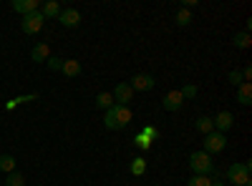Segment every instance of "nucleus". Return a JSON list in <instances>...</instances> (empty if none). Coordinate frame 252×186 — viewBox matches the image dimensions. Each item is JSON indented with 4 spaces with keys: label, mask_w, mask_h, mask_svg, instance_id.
<instances>
[{
    "label": "nucleus",
    "mask_w": 252,
    "mask_h": 186,
    "mask_svg": "<svg viewBox=\"0 0 252 186\" xmlns=\"http://www.w3.org/2000/svg\"><path fill=\"white\" fill-rule=\"evenodd\" d=\"M134 113L129 106H111L106 113H103V126L109 131H119V129H126L131 123Z\"/></svg>",
    "instance_id": "obj_1"
},
{
    "label": "nucleus",
    "mask_w": 252,
    "mask_h": 186,
    "mask_svg": "<svg viewBox=\"0 0 252 186\" xmlns=\"http://www.w3.org/2000/svg\"><path fill=\"white\" fill-rule=\"evenodd\" d=\"M189 166H192V171H194V174H199V176H212V174L217 171V169H215L212 156L204 154V151H194V154H189Z\"/></svg>",
    "instance_id": "obj_2"
},
{
    "label": "nucleus",
    "mask_w": 252,
    "mask_h": 186,
    "mask_svg": "<svg viewBox=\"0 0 252 186\" xmlns=\"http://www.w3.org/2000/svg\"><path fill=\"white\" fill-rule=\"evenodd\" d=\"M250 171H252L250 161H235L232 166L227 169V181L235 184V186H245L250 181Z\"/></svg>",
    "instance_id": "obj_3"
},
{
    "label": "nucleus",
    "mask_w": 252,
    "mask_h": 186,
    "mask_svg": "<svg viewBox=\"0 0 252 186\" xmlns=\"http://www.w3.org/2000/svg\"><path fill=\"white\" fill-rule=\"evenodd\" d=\"M227 149V136L224 133H220V131H212V133H207L204 136V154H220V151H224Z\"/></svg>",
    "instance_id": "obj_4"
},
{
    "label": "nucleus",
    "mask_w": 252,
    "mask_h": 186,
    "mask_svg": "<svg viewBox=\"0 0 252 186\" xmlns=\"http://www.w3.org/2000/svg\"><path fill=\"white\" fill-rule=\"evenodd\" d=\"M43 23H46V18L40 15V10H35V13H31V15H23V20H20V28H23V33H28V35H35V33L43 30Z\"/></svg>",
    "instance_id": "obj_5"
},
{
    "label": "nucleus",
    "mask_w": 252,
    "mask_h": 186,
    "mask_svg": "<svg viewBox=\"0 0 252 186\" xmlns=\"http://www.w3.org/2000/svg\"><path fill=\"white\" fill-rule=\"evenodd\" d=\"M129 86H131V91L146 93V91H152V88L157 86V80H154V76H149V73H136V76L129 80Z\"/></svg>",
    "instance_id": "obj_6"
},
{
    "label": "nucleus",
    "mask_w": 252,
    "mask_h": 186,
    "mask_svg": "<svg viewBox=\"0 0 252 186\" xmlns=\"http://www.w3.org/2000/svg\"><path fill=\"white\" fill-rule=\"evenodd\" d=\"M111 96H114L116 106H129L131 98H134V91H131L129 83H116V88L111 91Z\"/></svg>",
    "instance_id": "obj_7"
},
{
    "label": "nucleus",
    "mask_w": 252,
    "mask_h": 186,
    "mask_svg": "<svg viewBox=\"0 0 252 186\" xmlns=\"http://www.w3.org/2000/svg\"><path fill=\"white\" fill-rule=\"evenodd\" d=\"M212 123H215V131L227 133L229 129L235 126V116L229 113V111H220V113H217V118H212Z\"/></svg>",
    "instance_id": "obj_8"
},
{
    "label": "nucleus",
    "mask_w": 252,
    "mask_h": 186,
    "mask_svg": "<svg viewBox=\"0 0 252 186\" xmlns=\"http://www.w3.org/2000/svg\"><path fill=\"white\" fill-rule=\"evenodd\" d=\"M58 20H61V26H66V28H78L81 26V13L76 8H66V10H61Z\"/></svg>",
    "instance_id": "obj_9"
},
{
    "label": "nucleus",
    "mask_w": 252,
    "mask_h": 186,
    "mask_svg": "<svg viewBox=\"0 0 252 186\" xmlns=\"http://www.w3.org/2000/svg\"><path fill=\"white\" fill-rule=\"evenodd\" d=\"M161 106L166 108V111H179L182 106H184V98H182V93L179 91H169V93H166L164 98H161Z\"/></svg>",
    "instance_id": "obj_10"
},
{
    "label": "nucleus",
    "mask_w": 252,
    "mask_h": 186,
    "mask_svg": "<svg viewBox=\"0 0 252 186\" xmlns=\"http://www.w3.org/2000/svg\"><path fill=\"white\" fill-rule=\"evenodd\" d=\"M10 8L15 13H20V15H31V13H35L40 8V3H38V0H13Z\"/></svg>",
    "instance_id": "obj_11"
},
{
    "label": "nucleus",
    "mask_w": 252,
    "mask_h": 186,
    "mask_svg": "<svg viewBox=\"0 0 252 186\" xmlns=\"http://www.w3.org/2000/svg\"><path fill=\"white\" fill-rule=\"evenodd\" d=\"M38 10H40V15H43L46 20H48V18H58V15H61V5H58V0H46V3L40 5Z\"/></svg>",
    "instance_id": "obj_12"
},
{
    "label": "nucleus",
    "mask_w": 252,
    "mask_h": 186,
    "mask_svg": "<svg viewBox=\"0 0 252 186\" xmlns=\"http://www.w3.org/2000/svg\"><path fill=\"white\" fill-rule=\"evenodd\" d=\"M31 58L35 60V63H46V60L51 58V48H48V43H38V46L31 51Z\"/></svg>",
    "instance_id": "obj_13"
},
{
    "label": "nucleus",
    "mask_w": 252,
    "mask_h": 186,
    "mask_svg": "<svg viewBox=\"0 0 252 186\" xmlns=\"http://www.w3.org/2000/svg\"><path fill=\"white\" fill-rule=\"evenodd\" d=\"M194 129H197L202 136H207V133L215 131V123H212V118H209V116H199V118L194 121Z\"/></svg>",
    "instance_id": "obj_14"
},
{
    "label": "nucleus",
    "mask_w": 252,
    "mask_h": 186,
    "mask_svg": "<svg viewBox=\"0 0 252 186\" xmlns=\"http://www.w3.org/2000/svg\"><path fill=\"white\" fill-rule=\"evenodd\" d=\"M237 101L242 103V106H250L252 103V86L250 83H240L237 86Z\"/></svg>",
    "instance_id": "obj_15"
},
{
    "label": "nucleus",
    "mask_w": 252,
    "mask_h": 186,
    "mask_svg": "<svg viewBox=\"0 0 252 186\" xmlns=\"http://www.w3.org/2000/svg\"><path fill=\"white\" fill-rule=\"evenodd\" d=\"M111 106H116V103H114V96H111L109 91H103V93H98V96H96V108L109 111Z\"/></svg>",
    "instance_id": "obj_16"
},
{
    "label": "nucleus",
    "mask_w": 252,
    "mask_h": 186,
    "mask_svg": "<svg viewBox=\"0 0 252 186\" xmlns=\"http://www.w3.org/2000/svg\"><path fill=\"white\" fill-rule=\"evenodd\" d=\"M63 73H66L68 78H76V76H81V63L76 58H71V60H63V68H61Z\"/></svg>",
    "instance_id": "obj_17"
},
{
    "label": "nucleus",
    "mask_w": 252,
    "mask_h": 186,
    "mask_svg": "<svg viewBox=\"0 0 252 186\" xmlns=\"http://www.w3.org/2000/svg\"><path fill=\"white\" fill-rule=\"evenodd\" d=\"M129 169H131L134 176H144V174H146V159H144V156H136V159L131 161Z\"/></svg>",
    "instance_id": "obj_18"
},
{
    "label": "nucleus",
    "mask_w": 252,
    "mask_h": 186,
    "mask_svg": "<svg viewBox=\"0 0 252 186\" xmlns=\"http://www.w3.org/2000/svg\"><path fill=\"white\" fill-rule=\"evenodd\" d=\"M0 171H5V174L15 171V156H10V154L0 156Z\"/></svg>",
    "instance_id": "obj_19"
},
{
    "label": "nucleus",
    "mask_w": 252,
    "mask_h": 186,
    "mask_svg": "<svg viewBox=\"0 0 252 186\" xmlns=\"http://www.w3.org/2000/svg\"><path fill=\"white\" fill-rule=\"evenodd\" d=\"M232 43H235V48H240V51H245V48H250V33H237L235 38H232Z\"/></svg>",
    "instance_id": "obj_20"
},
{
    "label": "nucleus",
    "mask_w": 252,
    "mask_h": 186,
    "mask_svg": "<svg viewBox=\"0 0 252 186\" xmlns=\"http://www.w3.org/2000/svg\"><path fill=\"white\" fill-rule=\"evenodd\" d=\"M189 23H192V10H187V8H182V10H177V26H182V28H187Z\"/></svg>",
    "instance_id": "obj_21"
},
{
    "label": "nucleus",
    "mask_w": 252,
    "mask_h": 186,
    "mask_svg": "<svg viewBox=\"0 0 252 186\" xmlns=\"http://www.w3.org/2000/svg\"><path fill=\"white\" fill-rule=\"evenodd\" d=\"M28 101H38V96H35V93H31V96H18V98H13V101H8V103H5V108L10 111V108L20 106V103H28Z\"/></svg>",
    "instance_id": "obj_22"
},
{
    "label": "nucleus",
    "mask_w": 252,
    "mask_h": 186,
    "mask_svg": "<svg viewBox=\"0 0 252 186\" xmlns=\"http://www.w3.org/2000/svg\"><path fill=\"white\" fill-rule=\"evenodd\" d=\"M5 186H26V179H23V174L10 171V174H8V179H5Z\"/></svg>",
    "instance_id": "obj_23"
},
{
    "label": "nucleus",
    "mask_w": 252,
    "mask_h": 186,
    "mask_svg": "<svg viewBox=\"0 0 252 186\" xmlns=\"http://www.w3.org/2000/svg\"><path fill=\"white\" fill-rule=\"evenodd\" d=\"M179 93H182L184 101H192V98H197V86L194 83H187V86L179 88Z\"/></svg>",
    "instance_id": "obj_24"
},
{
    "label": "nucleus",
    "mask_w": 252,
    "mask_h": 186,
    "mask_svg": "<svg viewBox=\"0 0 252 186\" xmlns=\"http://www.w3.org/2000/svg\"><path fill=\"white\" fill-rule=\"evenodd\" d=\"M209 184H212V176H199V174H194L192 179H189L187 186H209Z\"/></svg>",
    "instance_id": "obj_25"
},
{
    "label": "nucleus",
    "mask_w": 252,
    "mask_h": 186,
    "mask_svg": "<svg viewBox=\"0 0 252 186\" xmlns=\"http://www.w3.org/2000/svg\"><path fill=\"white\" fill-rule=\"evenodd\" d=\"M141 136H146L149 141H157V138H159V129H157V126H152V123H146V126L141 129Z\"/></svg>",
    "instance_id": "obj_26"
},
{
    "label": "nucleus",
    "mask_w": 252,
    "mask_h": 186,
    "mask_svg": "<svg viewBox=\"0 0 252 186\" xmlns=\"http://www.w3.org/2000/svg\"><path fill=\"white\" fill-rule=\"evenodd\" d=\"M134 146H139L141 151H149V149H152V141L146 138V136H141V133H136V136H134Z\"/></svg>",
    "instance_id": "obj_27"
},
{
    "label": "nucleus",
    "mask_w": 252,
    "mask_h": 186,
    "mask_svg": "<svg viewBox=\"0 0 252 186\" xmlns=\"http://www.w3.org/2000/svg\"><path fill=\"white\" fill-rule=\"evenodd\" d=\"M46 63H48V68H51V71H61V68H63V58H58V55H51V58L46 60Z\"/></svg>",
    "instance_id": "obj_28"
},
{
    "label": "nucleus",
    "mask_w": 252,
    "mask_h": 186,
    "mask_svg": "<svg viewBox=\"0 0 252 186\" xmlns=\"http://www.w3.org/2000/svg\"><path fill=\"white\" fill-rule=\"evenodd\" d=\"M229 83H232V86H240V83H245V80H242V73L235 68V71H229Z\"/></svg>",
    "instance_id": "obj_29"
},
{
    "label": "nucleus",
    "mask_w": 252,
    "mask_h": 186,
    "mask_svg": "<svg viewBox=\"0 0 252 186\" xmlns=\"http://www.w3.org/2000/svg\"><path fill=\"white\" fill-rule=\"evenodd\" d=\"M194 5H197V0H184V8H187V10H192Z\"/></svg>",
    "instance_id": "obj_30"
},
{
    "label": "nucleus",
    "mask_w": 252,
    "mask_h": 186,
    "mask_svg": "<svg viewBox=\"0 0 252 186\" xmlns=\"http://www.w3.org/2000/svg\"><path fill=\"white\" fill-rule=\"evenodd\" d=\"M245 186H252V184H250V181H247V184H245Z\"/></svg>",
    "instance_id": "obj_31"
},
{
    "label": "nucleus",
    "mask_w": 252,
    "mask_h": 186,
    "mask_svg": "<svg viewBox=\"0 0 252 186\" xmlns=\"http://www.w3.org/2000/svg\"><path fill=\"white\" fill-rule=\"evenodd\" d=\"M157 186H161V184H157Z\"/></svg>",
    "instance_id": "obj_32"
}]
</instances>
